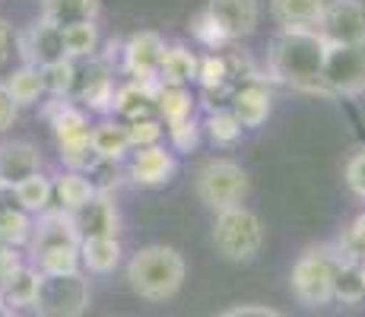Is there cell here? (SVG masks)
Returning a JSON list of instances; mask_svg holds the SVG:
<instances>
[{"label":"cell","mask_w":365,"mask_h":317,"mask_svg":"<svg viewBox=\"0 0 365 317\" xmlns=\"http://www.w3.org/2000/svg\"><path fill=\"white\" fill-rule=\"evenodd\" d=\"M38 279H41V273L35 270L32 264L16 266V270L0 283V301H4L6 308H13V311L32 308V298H35V292H38Z\"/></svg>","instance_id":"cell-22"},{"label":"cell","mask_w":365,"mask_h":317,"mask_svg":"<svg viewBox=\"0 0 365 317\" xmlns=\"http://www.w3.org/2000/svg\"><path fill=\"white\" fill-rule=\"evenodd\" d=\"M29 254L38 257V254L51 251V248H80V232H76L73 216L64 213V209H45L32 219V232H29Z\"/></svg>","instance_id":"cell-11"},{"label":"cell","mask_w":365,"mask_h":317,"mask_svg":"<svg viewBox=\"0 0 365 317\" xmlns=\"http://www.w3.org/2000/svg\"><path fill=\"white\" fill-rule=\"evenodd\" d=\"M187 264L172 244H146L128 260V286L143 301H168L181 292Z\"/></svg>","instance_id":"cell-2"},{"label":"cell","mask_w":365,"mask_h":317,"mask_svg":"<svg viewBox=\"0 0 365 317\" xmlns=\"http://www.w3.org/2000/svg\"><path fill=\"white\" fill-rule=\"evenodd\" d=\"M359 273H362V283H365V254L359 257Z\"/></svg>","instance_id":"cell-43"},{"label":"cell","mask_w":365,"mask_h":317,"mask_svg":"<svg viewBox=\"0 0 365 317\" xmlns=\"http://www.w3.org/2000/svg\"><path fill=\"white\" fill-rule=\"evenodd\" d=\"M16 45H19V58H23V63H32V67H48V63L67 61L64 35H61L58 26L45 23V19H38V23H32L29 29L19 32Z\"/></svg>","instance_id":"cell-13"},{"label":"cell","mask_w":365,"mask_h":317,"mask_svg":"<svg viewBox=\"0 0 365 317\" xmlns=\"http://www.w3.org/2000/svg\"><path fill=\"white\" fill-rule=\"evenodd\" d=\"M336 266H340V251L336 244H312L299 254L292 264V295L305 308H324L334 301V283H336Z\"/></svg>","instance_id":"cell-3"},{"label":"cell","mask_w":365,"mask_h":317,"mask_svg":"<svg viewBox=\"0 0 365 317\" xmlns=\"http://www.w3.org/2000/svg\"><path fill=\"white\" fill-rule=\"evenodd\" d=\"M168 140H172V152H194L200 143V124L194 118L172 124L168 127Z\"/></svg>","instance_id":"cell-36"},{"label":"cell","mask_w":365,"mask_h":317,"mask_svg":"<svg viewBox=\"0 0 365 317\" xmlns=\"http://www.w3.org/2000/svg\"><path fill=\"white\" fill-rule=\"evenodd\" d=\"M99 16V0H41V19L58 29Z\"/></svg>","instance_id":"cell-25"},{"label":"cell","mask_w":365,"mask_h":317,"mask_svg":"<svg viewBox=\"0 0 365 317\" xmlns=\"http://www.w3.org/2000/svg\"><path fill=\"white\" fill-rule=\"evenodd\" d=\"M229 111L238 118L242 127H261L273 111V98L267 93V86H261V83H248V86H242L235 93L232 108Z\"/></svg>","instance_id":"cell-18"},{"label":"cell","mask_w":365,"mask_h":317,"mask_svg":"<svg viewBox=\"0 0 365 317\" xmlns=\"http://www.w3.org/2000/svg\"><path fill=\"white\" fill-rule=\"evenodd\" d=\"M191 35L200 41V45L213 48V51H216V48H222V45H229V38H226V35H222V29H220V26H216V19L210 16L207 10H200L197 16L191 19Z\"/></svg>","instance_id":"cell-35"},{"label":"cell","mask_w":365,"mask_h":317,"mask_svg":"<svg viewBox=\"0 0 365 317\" xmlns=\"http://www.w3.org/2000/svg\"><path fill=\"white\" fill-rule=\"evenodd\" d=\"M165 54V38L153 29L133 32L121 45V67L130 80H153Z\"/></svg>","instance_id":"cell-12"},{"label":"cell","mask_w":365,"mask_h":317,"mask_svg":"<svg viewBox=\"0 0 365 317\" xmlns=\"http://www.w3.org/2000/svg\"><path fill=\"white\" fill-rule=\"evenodd\" d=\"M89 146H93V156L99 162H121L130 152L128 130L115 118H102L99 124L89 127Z\"/></svg>","instance_id":"cell-17"},{"label":"cell","mask_w":365,"mask_h":317,"mask_svg":"<svg viewBox=\"0 0 365 317\" xmlns=\"http://www.w3.org/2000/svg\"><path fill=\"white\" fill-rule=\"evenodd\" d=\"M41 80H45V93L54 98H70V89H73V61H58L41 67Z\"/></svg>","instance_id":"cell-32"},{"label":"cell","mask_w":365,"mask_h":317,"mask_svg":"<svg viewBox=\"0 0 365 317\" xmlns=\"http://www.w3.org/2000/svg\"><path fill=\"white\" fill-rule=\"evenodd\" d=\"M41 172V156L26 140H4L0 143V190H10L23 178Z\"/></svg>","instance_id":"cell-16"},{"label":"cell","mask_w":365,"mask_h":317,"mask_svg":"<svg viewBox=\"0 0 365 317\" xmlns=\"http://www.w3.org/2000/svg\"><path fill=\"white\" fill-rule=\"evenodd\" d=\"M343 178H346V187L353 190L359 200H365V150H356L353 156L343 165Z\"/></svg>","instance_id":"cell-38"},{"label":"cell","mask_w":365,"mask_h":317,"mask_svg":"<svg viewBox=\"0 0 365 317\" xmlns=\"http://www.w3.org/2000/svg\"><path fill=\"white\" fill-rule=\"evenodd\" d=\"M10 98L16 102V108H29L41 98L45 93V80H41V67H32V63H23L19 70H13L10 80L4 83Z\"/></svg>","instance_id":"cell-26"},{"label":"cell","mask_w":365,"mask_h":317,"mask_svg":"<svg viewBox=\"0 0 365 317\" xmlns=\"http://www.w3.org/2000/svg\"><path fill=\"white\" fill-rule=\"evenodd\" d=\"M336 248H340L343 254H349V257H362L365 254V209L349 222V229L343 232V238H340Z\"/></svg>","instance_id":"cell-37"},{"label":"cell","mask_w":365,"mask_h":317,"mask_svg":"<svg viewBox=\"0 0 365 317\" xmlns=\"http://www.w3.org/2000/svg\"><path fill=\"white\" fill-rule=\"evenodd\" d=\"M10 41H13V32H10V26L0 19V61L6 58V51H10Z\"/></svg>","instance_id":"cell-41"},{"label":"cell","mask_w":365,"mask_h":317,"mask_svg":"<svg viewBox=\"0 0 365 317\" xmlns=\"http://www.w3.org/2000/svg\"><path fill=\"white\" fill-rule=\"evenodd\" d=\"M324 86L331 95H365V45H327Z\"/></svg>","instance_id":"cell-8"},{"label":"cell","mask_w":365,"mask_h":317,"mask_svg":"<svg viewBox=\"0 0 365 317\" xmlns=\"http://www.w3.org/2000/svg\"><path fill=\"white\" fill-rule=\"evenodd\" d=\"M0 317H16V311H13V308H6L4 301H0Z\"/></svg>","instance_id":"cell-42"},{"label":"cell","mask_w":365,"mask_h":317,"mask_svg":"<svg viewBox=\"0 0 365 317\" xmlns=\"http://www.w3.org/2000/svg\"><path fill=\"white\" fill-rule=\"evenodd\" d=\"M175 175H178V156L172 150H165L163 143L140 146V150L130 152L128 178L137 187H165Z\"/></svg>","instance_id":"cell-10"},{"label":"cell","mask_w":365,"mask_h":317,"mask_svg":"<svg viewBox=\"0 0 365 317\" xmlns=\"http://www.w3.org/2000/svg\"><path fill=\"white\" fill-rule=\"evenodd\" d=\"M70 216L76 222L80 241L83 238H118V232H121V216H118L115 200H111V194H102V190L83 209H76Z\"/></svg>","instance_id":"cell-15"},{"label":"cell","mask_w":365,"mask_h":317,"mask_svg":"<svg viewBox=\"0 0 365 317\" xmlns=\"http://www.w3.org/2000/svg\"><path fill=\"white\" fill-rule=\"evenodd\" d=\"M10 194H13V200H16V207L23 209V213L38 216V213H45V209H51L54 185L41 172H35V175H29V178L19 181V185H13Z\"/></svg>","instance_id":"cell-24"},{"label":"cell","mask_w":365,"mask_h":317,"mask_svg":"<svg viewBox=\"0 0 365 317\" xmlns=\"http://www.w3.org/2000/svg\"><path fill=\"white\" fill-rule=\"evenodd\" d=\"M45 118L54 130V140H58V152L61 162L73 172H86L96 162L93 146H89V118L80 105H73L70 98H54L45 105Z\"/></svg>","instance_id":"cell-4"},{"label":"cell","mask_w":365,"mask_h":317,"mask_svg":"<svg viewBox=\"0 0 365 317\" xmlns=\"http://www.w3.org/2000/svg\"><path fill=\"white\" fill-rule=\"evenodd\" d=\"M248 190H251L248 172H245L235 159H226V156L207 159L197 168V175H194V194H197V200L207 209H213V213L242 207V203L248 200Z\"/></svg>","instance_id":"cell-6"},{"label":"cell","mask_w":365,"mask_h":317,"mask_svg":"<svg viewBox=\"0 0 365 317\" xmlns=\"http://www.w3.org/2000/svg\"><path fill=\"white\" fill-rule=\"evenodd\" d=\"M220 317H283V314H277L273 308H264V305H235L229 311H222Z\"/></svg>","instance_id":"cell-40"},{"label":"cell","mask_w":365,"mask_h":317,"mask_svg":"<svg viewBox=\"0 0 365 317\" xmlns=\"http://www.w3.org/2000/svg\"><path fill=\"white\" fill-rule=\"evenodd\" d=\"M89 279L83 273L64 276H41L38 292L32 298L35 317H83L89 308Z\"/></svg>","instance_id":"cell-7"},{"label":"cell","mask_w":365,"mask_h":317,"mask_svg":"<svg viewBox=\"0 0 365 317\" xmlns=\"http://www.w3.org/2000/svg\"><path fill=\"white\" fill-rule=\"evenodd\" d=\"M194 73H197V54L187 45H165L156 80L163 86H187L194 83Z\"/></svg>","instance_id":"cell-21"},{"label":"cell","mask_w":365,"mask_h":317,"mask_svg":"<svg viewBox=\"0 0 365 317\" xmlns=\"http://www.w3.org/2000/svg\"><path fill=\"white\" fill-rule=\"evenodd\" d=\"M61 35H64V51H67L70 61L96 58V51H99V26H96V19L64 26Z\"/></svg>","instance_id":"cell-27"},{"label":"cell","mask_w":365,"mask_h":317,"mask_svg":"<svg viewBox=\"0 0 365 317\" xmlns=\"http://www.w3.org/2000/svg\"><path fill=\"white\" fill-rule=\"evenodd\" d=\"M207 137L213 140L216 146H235L238 140H242V133H245V127L238 124V118L232 115L229 108H222V111H213V115L207 118Z\"/></svg>","instance_id":"cell-31"},{"label":"cell","mask_w":365,"mask_h":317,"mask_svg":"<svg viewBox=\"0 0 365 317\" xmlns=\"http://www.w3.org/2000/svg\"><path fill=\"white\" fill-rule=\"evenodd\" d=\"M226 76H229V70L220 54H203V58H197V73H194V80H197L203 89H220L222 83H226Z\"/></svg>","instance_id":"cell-34"},{"label":"cell","mask_w":365,"mask_h":317,"mask_svg":"<svg viewBox=\"0 0 365 317\" xmlns=\"http://www.w3.org/2000/svg\"><path fill=\"white\" fill-rule=\"evenodd\" d=\"M213 248L229 264H251L264 248V222L255 209L232 207L216 213L213 222Z\"/></svg>","instance_id":"cell-5"},{"label":"cell","mask_w":365,"mask_h":317,"mask_svg":"<svg viewBox=\"0 0 365 317\" xmlns=\"http://www.w3.org/2000/svg\"><path fill=\"white\" fill-rule=\"evenodd\" d=\"M51 185H54L58 209H64V213H76V209H83L96 194H99L93 185V178H86L83 172H73V168H67V172L61 175L58 181H51Z\"/></svg>","instance_id":"cell-23"},{"label":"cell","mask_w":365,"mask_h":317,"mask_svg":"<svg viewBox=\"0 0 365 317\" xmlns=\"http://www.w3.org/2000/svg\"><path fill=\"white\" fill-rule=\"evenodd\" d=\"M29 232H32L29 213H23L16 203H0V244L23 248L29 241Z\"/></svg>","instance_id":"cell-29"},{"label":"cell","mask_w":365,"mask_h":317,"mask_svg":"<svg viewBox=\"0 0 365 317\" xmlns=\"http://www.w3.org/2000/svg\"><path fill=\"white\" fill-rule=\"evenodd\" d=\"M124 130H128V143H130V150H140V146H153V143H163V124H159L156 118L124 121Z\"/></svg>","instance_id":"cell-33"},{"label":"cell","mask_w":365,"mask_h":317,"mask_svg":"<svg viewBox=\"0 0 365 317\" xmlns=\"http://www.w3.org/2000/svg\"><path fill=\"white\" fill-rule=\"evenodd\" d=\"M121 241L118 238H83L80 241V266L96 276H108L121 266Z\"/></svg>","instance_id":"cell-19"},{"label":"cell","mask_w":365,"mask_h":317,"mask_svg":"<svg viewBox=\"0 0 365 317\" xmlns=\"http://www.w3.org/2000/svg\"><path fill=\"white\" fill-rule=\"evenodd\" d=\"M314 32L327 45H365V4L362 0H324Z\"/></svg>","instance_id":"cell-9"},{"label":"cell","mask_w":365,"mask_h":317,"mask_svg":"<svg viewBox=\"0 0 365 317\" xmlns=\"http://www.w3.org/2000/svg\"><path fill=\"white\" fill-rule=\"evenodd\" d=\"M324 0H270V16L279 29H314Z\"/></svg>","instance_id":"cell-20"},{"label":"cell","mask_w":365,"mask_h":317,"mask_svg":"<svg viewBox=\"0 0 365 317\" xmlns=\"http://www.w3.org/2000/svg\"><path fill=\"white\" fill-rule=\"evenodd\" d=\"M203 10L216 19V26L229 41L255 35L261 23V0H207Z\"/></svg>","instance_id":"cell-14"},{"label":"cell","mask_w":365,"mask_h":317,"mask_svg":"<svg viewBox=\"0 0 365 317\" xmlns=\"http://www.w3.org/2000/svg\"><path fill=\"white\" fill-rule=\"evenodd\" d=\"M156 111L165 127L187 121V118H194V95L187 93V86H163L156 95Z\"/></svg>","instance_id":"cell-28"},{"label":"cell","mask_w":365,"mask_h":317,"mask_svg":"<svg viewBox=\"0 0 365 317\" xmlns=\"http://www.w3.org/2000/svg\"><path fill=\"white\" fill-rule=\"evenodd\" d=\"M324 54L327 41L314 29H279L270 38L267 70L277 83L296 93L331 95L324 86Z\"/></svg>","instance_id":"cell-1"},{"label":"cell","mask_w":365,"mask_h":317,"mask_svg":"<svg viewBox=\"0 0 365 317\" xmlns=\"http://www.w3.org/2000/svg\"><path fill=\"white\" fill-rule=\"evenodd\" d=\"M32 266L41 276H64V273H80V248H51L38 257H32Z\"/></svg>","instance_id":"cell-30"},{"label":"cell","mask_w":365,"mask_h":317,"mask_svg":"<svg viewBox=\"0 0 365 317\" xmlns=\"http://www.w3.org/2000/svg\"><path fill=\"white\" fill-rule=\"evenodd\" d=\"M16 115H19V108H16V102L10 98V93H6V86L0 83V133H6L13 127V121H16Z\"/></svg>","instance_id":"cell-39"}]
</instances>
